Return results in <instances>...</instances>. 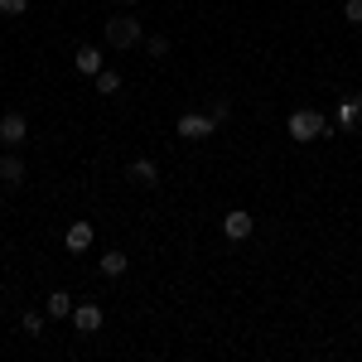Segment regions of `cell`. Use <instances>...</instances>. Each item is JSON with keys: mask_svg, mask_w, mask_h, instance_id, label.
Wrapping results in <instances>:
<instances>
[{"mask_svg": "<svg viewBox=\"0 0 362 362\" xmlns=\"http://www.w3.org/2000/svg\"><path fill=\"white\" fill-rule=\"evenodd\" d=\"M131 174H135L140 183H155V165H150V160H135V165H131Z\"/></svg>", "mask_w": 362, "mask_h": 362, "instance_id": "obj_12", "label": "cell"}, {"mask_svg": "<svg viewBox=\"0 0 362 362\" xmlns=\"http://www.w3.org/2000/svg\"><path fill=\"white\" fill-rule=\"evenodd\" d=\"M29 0H0V15H24Z\"/></svg>", "mask_w": 362, "mask_h": 362, "instance_id": "obj_16", "label": "cell"}, {"mask_svg": "<svg viewBox=\"0 0 362 362\" xmlns=\"http://www.w3.org/2000/svg\"><path fill=\"white\" fill-rule=\"evenodd\" d=\"M73 324H78V334H97L101 329V309L97 304H78L73 309Z\"/></svg>", "mask_w": 362, "mask_h": 362, "instance_id": "obj_6", "label": "cell"}, {"mask_svg": "<svg viewBox=\"0 0 362 362\" xmlns=\"http://www.w3.org/2000/svg\"><path fill=\"white\" fill-rule=\"evenodd\" d=\"M222 232H227L232 242H242V237H252V213H242V208H232V213H227V222H222Z\"/></svg>", "mask_w": 362, "mask_h": 362, "instance_id": "obj_5", "label": "cell"}, {"mask_svg": "<svg viewBox=\"0 0 362 362\" xmlns=\"http://www.w3.org/2000/svg\"><path fill=\"white\" fill-rule=\"evenodd\" d=\"M343 19H348V24H362V0H348V5H343Z\"/></svg>", "mask_w": 362, "mask_h": 362, "instance_id": "obj_15", "label": "cell"}, {"mask_svg": "<svg viewBox=\"0 0 362 362\" xmlns=\"http://www.w3.org/2000/svg\"><path fill=\"white\" fill-rule=\"evenodd\" d=\"M97 92H106V97L121 92V78H116V73H97Z\"/></svg>", "mask_w": 362, "mask_h": 362, "instance_id": "obj_13", "label": "cell"}, {"mask_svg": "<svg viewBox=\"0 0 362 362\" xmlns=\"http://www.w3.org/2000/svg\"><path fill=\"white\" fill-rule=\"evenodd\" d=\"M49 314H54V319H68V314H73V299H68L63 290H54V295H49Z\"/></svg>", "mask_w": 362, "mask_h": 362, "instance_id": "obj_11", "label": "cell"}, {"mask_svg": "<svg viewBox=\"0 0 362 362\" xmlns=\"http://www.w3.org/2000/svg\"><path fill=\"white\" fill-rule=\"evenodd\" d=\"M126 266H131L126 252H106V256H101V275H126Z\"/></svg>", "mask_w": 362, "mask_h": 362, "instance_id": "obj_10", "label": "cell"}, {"mask_svg": "<svg viewBox=\"0 0 362 362\" xmlns=\"http://www.w3.org/2000/svg\"><path fill=\"white\" fill-rule=\"evenodd\" d=\"M179 135H183V140H208V135H213V116L183 111V116H179Z\"/></svg>", "mask_w": 362, "mask_h": 362, "instance_id": "obj_3", "label": "cell"}, {"mask_svg": "<svg viewBox=\"0 0 362 362\" xmlns=\"http://www.w3.org/2000/svg\"><path fill=\"white\" fill-rule=\"evenodd\" d=\"M285 131H290V140H314V135H329V121L319 111H295Z\"/></svg>", "mask_w": 362, "mask_h": 362, "instance_id": "obj_1", "label": "cell"}, {"mask_svg": "<svg viewBox=\"0 0 362 362\" xmlns=\"http://www.w3.org/2000/svg\"><path fill=\"white\" fill-rule=\"evenodd\" d=\"M78 73H88V78L101 73V54L97 49H78Z\"/></svg>", "mask_w": 362, "mask_h": 362, "instance_id": "obj_8", "label": "cell"}, {"mask_svg": "<svg viewBox=\"0 0 362 362\" xmlns=\"http://www.w3.org/2000/svg\"><path fill=\"white\" fill-rule=\"evenodd\" d=\"M106 39H111L116 49H135V44H140V24H135L131 15H116V19L106 24Z\"/></svg>", "mask_w": 362, "mask_h": 362, "instance_id": "obj_2", "label": "cell"}, {"mask_svg": "<svg viewBox=\"0 0 362 362\" xmlns=\"http://www.w3.org/2000/svg\"><path fill=\"white\" fill-rule=\"evenodd\" d=\"M63 247H68V252H88L92 247V222H73L68 237H63Z\"/></svg>", "mask_w": 362, "mask_h": 362, "instance_id": "obj_7", "label": "cell"}, {"mask_svg": "<svg viewBox=\"0 0 362 362\" xmlns=\"http://www.w3.org/2000/svg\"><path fill=\"white\" fill-rule=\"evenodd\" d=\"M19 329H24L29 338H39V334H44V319H39V314H24V319H19Z\"/></svg>", "mask_w": 362, "mask_h": 362, "instance_id": "obj_14", "label": "cell"}, {"mask_svg": "<svg viewBox=\"0 0 362 362\" xmlns=\"http://www.w3.org/2000/svg\"><path fill=\"white\" fill-rule=\"evenodd\" d=\"M24 135H29V126H24V116H0V140L5 145H24Z\"/></svg>", "mask_w": 362, "mask_h": 362, "instance_id": "obj_4", "label": "cell"}, {"mask_svg": "<svg viewBox=\"0 0 362 362\" xmlns=\"http://www.w3.org/2000/svg\"><path fill=\"white\" fill-rule=\"evenodd\" d=\"M0 179H5V183H19V179H24V165H19V155H5V160H0Z\"/></svg>", "mask_w": 362, "mask_h": 362, "instance_id": "obj_9", "label": "cell"}]
</instances>
